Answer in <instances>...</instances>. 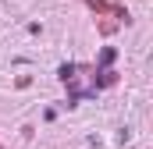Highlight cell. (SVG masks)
<instances>
[{
    "instance_id": "obj_1",
    "label": "cell",
    "mask_w": 153,
    "mask_h": 149,
    "mask_svg": "<svg viewBox=\"0 0 153 149\" xmlns=\"http://www.w3.org/2000/svg\"><path fill=\"white\" fill-rule=\"evenodd\" d=\"M71 74H75V64H61V71H57V78H64V82H68Z\"/></svg>"
}]
</instances>
